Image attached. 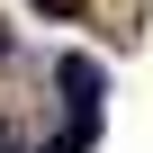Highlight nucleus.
Returning a JSON list of instances; mask_svg holds the SVG:
<instances>
[{"instance_id":"5","label":"nucleus","mask_w":153,"mask_h":153,"mask_svg":"<svg viewBox=\"0 0 153 153\" xmlns=\"http://www.w3.org/2000/svg\"><path fill=\"white\" fill-rule=\"evenodd\" d=\"M0 153H9V126H0Z\"/></svg>"},{"instance_id":"2","label":"nucleus","mask_w":153,"mask_h":153,"mask_svg":"<svg viewBox=\"0 0 153 153\" xmlns=\"http://www.w3.org/2000/svg\"><path fill=\"white\" fill-rule=\"evenodd\" d=\"M90 144H99V117H72V126H63L45 153H90Z\"/></svg>"},{"instance_id":"4","label":"nucleus","mask_w":153,"mask_h":153,"mask_svg":"<svg viewBox=\"0 0 153 153\" xmlns=\"http://www.w3.org/2000/svg\"><path fill=\"white\" fill-rule=\"evenodd\" d=\"M0 63H9V27H0Z\"/></svg>"},{"instance_id":"3","label":"nucleus","mask_w":153,"mask_h":153,"mask_svg":"<svg viewBox=\"0 0 153 153\" xmlns=\"http://www.w3.org/2000/svg\"><path fill=\"white\" fill-rule=\"evenodd\" d=\"M36 9H54V18H72V0H36Z\"/></svg>"},{"instance_id":"1","label":"nucleus","mask_w":153,"mask_h":153,"mask_svg":"<svg viewBox=\"0 0 153 153\" xmlns=\"http://www.w3.org/2000/svg\"><path fill=\"white\" fill-rule=\"evenodd\" d=\"M54 90L72 99V117H99V90H108V72H99L90 54H63V63H54Z\"/></svg>"}]
</instances>
